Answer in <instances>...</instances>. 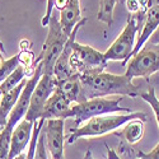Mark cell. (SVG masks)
Returning <instances> with one entry per match:
<instances>
[{"instance_id": "obj_1", "label": "cell", "mask_w": 159, "mask_h": 159, "mask_svg": "<svg viewBox=\"0 0 159 159\" xmlns=\"http://www.w3.org/2000/svg\"><path fill=\"white\" fill-rule=\"evenodd\" d=\"M80 80L85 99L104 98L112 94L116 96H140L138 87L125 75H115L104 73V69H93L80 74Z\"/></svg>"}, {"instance_id": "obj_2", "label": "cell", "mask_w": 159, "mask_h": 159, "mask_svg": "<svg viewBox=\"0 0 159 159\" xmlns=\"http://www.w3.org/2000/svg\"><path fill=\"white\" fill-rule=\"evenodd\" d=\"M132 120H141L147 121V115L143 112H131L125 115H103L97 116L88 120L84 125L79 126L76 129H71L70 136L66 139L68 144L75 143L80 138H93V136H101L108 132L116 131L122 125L132 121Z\"/></svg>"}, {"instance_id": "obj_3", "label": "cell", "mask_w": 159, "mask_h": 159, "mask_svg": "<svg viewBox=\"0 0 159 159\" xmlns=\"http://www.w3.org/2000/svg\"><path fill=\"white\" fill-rule=\"evenodd\" d=\"M122 97L117 98H92L82 103H75L71 106V110L69 112L68 118H74V124L76 126H80L83 122L97 116L110 115L115 112H126L131 113L132 111L129 108H124L120 106Z\"/></svg>"}, {"instance_id": "obj_4", "label": "cell", "mask_w": 159, "mask_h": 159, "mask_svg": "<svg viewBox=\"0 0 159 159\" xmlns=\"http://www.w3.org/2000/svg\"><path fill=\"white\" fill-rule=\"evenodd\" d=\"M47 25L48 34L42 46L41 54L36 59V62H42L43 75H52L55 62L61 55L62 50L65 48V45L70 36L65 34V32L61 28L60 20L56 17H51Z\"/></svg>"}, {"instance_id": "obj_5", "label": "cell", "mask_w": 159, "mask_h": 159, "mask_svg": "<svg viewBox=\"0 0 159 159\" xmlns=\"http://www.w3.org/2000/svg\"><path fill=\"white\" fill-rule=\"evenodd\" d=\"M159 70V43H145L136 55L131 57L126 64L125 76L134 78H149Z\"/></svg>"}, {"instance_id": "obj_6", "label": "cell", "mask_w": 159, "mask_h": 159, "mask_svg": "<svg viewBox=\"0 0 159 159\" xmlns=\"http://www.w3.org/2000/svg\"><path fill=\"white\" fill-rule=\"evenodd\" d=\"M139 31L138 23L134 16H131L127 22L125 28L120 33L113 43L108 47V50L104 52V57L107 61L110 60H121L124 65L129 62V59H131V54L135 48V37Z\"/></svg>"}, {"instance_id": "obj_7", "label": "cell", "mask_w": 159, "mask_h": 159, "mask_svg": "<svg viewBox=\"0 0 159 159\" xmlns=\"http://www.w3.org/2000/svg\"><path fill=\"white\" fill-rule=\"evenodd\" d=\"M73 52L70 56V66L75 74H83L93 69H106L108 61L104 54L88 45H82L76 41L71 45Z\"/></svg>"}, {"instance_id": "obj_8", "label": "cell", "mask_w": 159, "mask_h": 159, "mask_svg": "<svg viewBox=\"0 0 159 159\" xmlns=\"http://www.w3.org/2000/svg\"><path fill=\"white\" fill-rule=\"evenodd\" d=\"M43 75V69H42V62H36V66H34V70H33V74L30 79H27L25 82V85L22 90V93L19 96V99L18 102L16 103L14 108L11 110L10 115H9V118H8V122H7V127L10 129V130H14L16 126L23 120L27 115V111L30 108V102H31V97H32V93L34 88L37 87L39 79L42 78Z\"/></svg>"}, {"instance_id": "obj_9", "label": "cell", "mask_w": 159, "mask_h": 159, "mask_svg": "<svg viewBox=\"0 0 159 159\" xmlns=\"http://www.w3.org/2000/svg\"><path fill=\"white\" fill-rule=\"evenodd\" d=\"M55 90V80L52 75H42V78L39 79V82L37 84V87L34 88L32 97H31V102H30V108L25 115V120L31 121V122H36L41 118L42 111L46 102L48 101V98L51 97V94L54 93Z\"/></svg>"}, {"instance_id": "obj_10", "label": "cell", "mask_w": 159, "mask_h": 159, "mask_svg": "<svg viewBox=\"0 0 159 159\" xmlns=\"http://www.w3.org/2000/svg\"><path fill=\"white\" fill-rule=\"evenodd\" d=\"M43 132L46 147L52 159H64V120L62 118L47 120V124L43 127Z\"/></svg>"}, {"instance_id": "obj_11", "label": "cell", "mask_w": 159, "mask_h": 159, "mask_svg": "<svg viewBox=\"0 0 159 159\" xmlns=\"http://www.w3.org/2000/svg\"><path fill=\"white\" fill-rule=\"evenodd\" d=\"M71 110V102L66 98L61 92L55 88L54 93L51 94L48 101L46 102L41 118L45 120H54V118H65L69 117V112Z\"/></svg>"}, {"instance_id": "obj_12", "label": "cell", "mask_w": 159, "mask_h": 159, "mask_svg": "<svg viewBox=\"0 0 159 159\" xmlns=\"http://www.w3.org/2000/svg\"><path fill=\"white\" fill-rule=\"evenodd\" d=\"M33 122L27 121L25 118L16 126L11 134V140H10V152H9V158L8 159H14L19 154L24 152L27 148V145L31 141L32 131H33Z\"/></svg>"}, {"instance_id": "obj_13", "label": "cell", "mask_w": 159, "mask_h": 159, "mask_svg": "<svg viewBox=\"0 0 159 159\" xmlns=\"http://www.w3.org/2000/svg\"><path fill=\"white\" fill-rule=\"evenodd\" d=\"M82 18V9H80V0H66L65 5L60 10V24L65 34L70 36L75 25L80 22Z\"/></svg>"}, {"instance_id": "obj_14", "label": "cell", "mask_w": 159, "mask_h": 159, "mask_svg": "<svg viewBox=\"0 0 159 159\" xmlns=\"http://www.w3.org/2000/svg\"><path fill=\"white\" fill-rule=\"evenodd\" d=\"M55 88H57L71 103H82L87 101L83 92L80 74H74L65 80L55 82Z\"/></svg>"}, {"instance_id": "obj_15", "label": "cell", "mask_w": 159, "mask_h": 159, "mask_svg": "<svg viewBox=\"0 0 159 159\" xmlns=\"http://www.w3.org/2000/svg\"><path fill=\"white\" fill-rule=\"evenodd\" d=\"M159 27V4L150 8L147 14H145V23H144V27L143 31L138 38V41L135 43V48L132 51L131 57L136 55L138 52L144 47V45L147 43V41L149 39V37L153 34V32Z\"/></svg>"}, {"instance_id": "obj_16", "label": "cell", "mask_w": 159, "mask_h": 159, "mask_svg": "<svg viewBox=\"0 0 159 159\" xmlns=\"http://www.w3.org/2000/svg\"><path fill=\"white\" fill-rule=\"evenodd\" d=\"M25 82H27V79H24V80L18 87H16L13 90L5 93L2 97V99H0V131L7 126L9 115L11 112V110L14 108L16 103L18 102L19 96H20L22 90H23V88L25 85Z\"/></svg>"}, {"instance_id": "obj_17", "label": "cell", "mask_w": 159, "mask_h": 159, "mask_svg": "<svg viewBox=\"0 0 159 159\" xmlns=\"http://www.w3.org/2000/svg\"><path fill=\"white\" fill-rule=\"evenodd\" d=\"M122 138L127 144L132 145L139 143L144 136V121L141 120H132L125 125L121 132L117 134Z\"/></svg>"}, {"instance_id": "obj_18", "label": "cell", "mask_w": 159, "mask_h": 159, "mask_svg": "<svg viewBox=\"0 0 159 159\" xmlns=\"http://www.w3.org/2000/svg\"><path fill=\"white\" fill-rule=\"evenodd\" d=\"M25 75H28L27 69H25L23 65H19L18 68L14 71H13L2 84H0V99H2V97L5 93L13 90L16 87H18L24 80V79H25Z\"/></svg>"}, {"instance_id": "obj_19", "label": "cell", "mask_w": 159, "mask_h": 159, "mask_svg": "<svg viewBox=\"0 0 159 159\" xmlns=\"http://www.w3.org/2000/svg\"><path fill=\"white\" fill-rule=\"evenodd\" d=\"M118 0H99V9L97 18L98 20L111 25L113 22V10Z\"/></svg>"}, {"instance_id": "obj_20", "label": "cell", "mask_w": 159, "mask_h": 159, "mask_svg": "<svg viewBox=\"0 0 159 159\" xmlns=\"http://www.w3.org/2000/svg\"><path fill=\"white\" fill-rule=\"evenodd\" d=\"M19 65H20L19 54H17L14 56H11V57L4 60L2 64H0V84H2L5 79L18 68Z\"/></svg>"}, {"instance_id": "obj_21", "label": "cell", "mask_w": 159, "mask_h": 159, "mask_svg": "<svg viewBox=\"0 0 159 159\" xmlns=\"http://www.w3.org/2000/svg\"><path fill=\"white\" fill-rule=\"evenodd\" d=\"M13 130L7 126L0 131V159H8L10 152V140H11Z\"/></svg>"}, {"instance_id": "obj_22", "label": "cell", "mask_w": 159, "mask_h": 159, "mask_svg": "<svg viewBox=\"0 0 159 159\" xmlns=\"http://www.w3.org/2000/svg\"><path fill=\"white\" fill-rule=\"evenodd\" d=\"M140 97L148 102L149 106L152 107L154 115H155V118H157V122H158V126H159V96H157L155 93V89L153 87H149L148 92H144V93H140Z\"/></svg>"}, {"instance_id": "obj_23", "label": "cell", "mask_w": 159, "mask_h": 159, "mask_svg": "<svg viewBox=\"0 0 159 159\" xmlns=\"http://www.w3.org/2000/svg\"><path fill=\"white\" fill-rule=\"evenodd\" d=\"M34 159H48L47 158V149H46V139H45V132L43 129L39 134L38 143H37V150H36V157Z\"/></svg>"}, {"instance_id": "obj_24", "label": "cell", "mask_w": 159, "mask_h": 159, "mask_svg": "<svg viewBox=\"0 0 159 159\" xmlns=\"http://www.w3.org/2000/svg\"><path fill=\"white\" fill-rule=\"evenodd\" d=\"M134 159H159V143L150 153H143L141 150H138L134 155Z\"/></svg>"}, {"instance_id": "obj_25", "label": "cell", "mask_w": 159, "mask_h": 159, "mask_svg": "<svg viewBox=\"0 0 159 159\" xmlns=\"http://www.w3.org/2000/svg\"><path fill=\"white\" fill-rule=\"evenodd\" d=\"M55 3L56 0H47V7H46V13H45V17L42 18V25L46 27L48 24L51 17H52V11H54V8H55Z\"/></svg>"}, {"instance_id": "obj_26", "label": "cell", "mask_w": 159, "mask_h": 159, "mask_svg": "<svg viewBox=\"0 0 159 159\" xmlns=\"http://www.w3.org/2000/svg\"><path fill=\"white\" fill-rule=\"evenodd\" d=\"M159 4V0H141L140 2V14H147V11L158 5Z\"/></svg>"}, {"instance_id": "obj_27", "label": "cell", "mask_w": 159, "mask_h": 159, "mask_svg": "<svg viewBox=\"0 0 159 159\" xmlns=\"http://www.w3.org/2000/svg\"><path fill=\"white\" fill-rule=\"evenodd\" d=\"M126 8L130 13H136L139 11L140 13V3L139 0H126Z\"/></svg>"}, {"instance_id": "obj_28", "label": "cell", "mask_w": 159, "mask_h": 159, "mask_svg": "<svg viewBox=\"0 0 159 159\" xmlns=\"http://www.w3.org/2000/svg\"><path fill=\"white\" fill-rule=\"evenodd\" d=\"M107 158L108 159H121L112 148H108V147H107Z\"/></svg>"}, {"instance_id": "obj_29", "label": "cell", "mask_w": 159, "mask_h": 159, "mask_svg": "<svg viewBox=\"0 0 159 159\" xmlns=\"http://www.w3.org/2000/svg\"><path fill=\"white\" fill-rule=\"evenodd\" d=\"M83 159H94L93 157H92V152L90 150H88L87 153H85V155H84V158Z\"/></svg>"}, {"instance_id": "obj_30", "label": "cell", "mask_w": 159, "mask_h": 159, "mask_svg": "<svg viewBox=\"0 0 159 159\" xmlns=\"http://www.w3.org/2000/svg\"><path fill=\"white\" fill-rule=\"evenodd\" d=\"M14 159H25V154H24V153H22V154H19L18 157H16Z\"/></svg>"}, {"instance_id": "obj_31", "label": "cell", "mask_w": 159, "mask_h": 159, "mask_svg": "<svg viewBox=\"0 0 159 159\" xmlns=\"http://www.w3.org/2000/svg\"><path fill=\"white\" fill-rule=\"evenodd\" d=\"M0 51H2L3 54L5 52V48H4V45H3V42H2V41H0Z\"/></svg>"}, {"instance_id": "obj_32", "label": "cell", "mask_w": 159, "mask_h": 159, "mask_svg": "<svg viewBox=\"0 0 159 159\" xmlns=\"http://www.w3.org/2000/svg\"><path fill=\"white\" fill-rule=\"evenodd\" d=\"M3 61H4V59H3V52L0 51V64H2Z\"/></svg>"}, {"instance_id": "obj_33", "label": "cell", "mask_w": 159, "mask_h": 159, "mask_svg": "<svg viewBox=\"0 0 159 159\" xmlns=\"http://www.w3.org/2000/svg\"><path fill=\"white\" fill-rule=\"evenodd\" d=\"M118 2H120V3H125L126 0H118ZM140 2H141V0H139V3H140Z\"/></svg>"}]
</instances>
